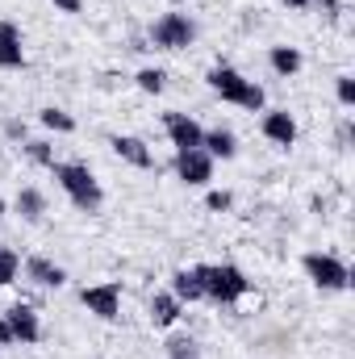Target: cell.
<instances>
[{"label": "cell", "instance_id": "obj_1", "mask_svg": "<svg viewBox=\"0 0 355 359\" xmlns=\"http://www.w3.org/2000/svg\"><path fill=\"white\" fill-rule=\"evenodd\" d=\"M196 280H201V292L209 297V301H217V305H234V301H243L247 292H251V280H247V271L234 268V264H196Z\"/></svg>", "mask_w": 355, "mask_h": 359}, {"label": "cell", "instance_id": "obj_2", "mask_svg": "<svg viewBox=\"0 0 355 359\" xmlns=\"http://www.w3.org/2000/svg\"><path fill=\"white\" fill-rule=\"evenodd\" d=\"M209 88L217 92L222 100H230V104H239V109H251V113H260L264 109V88L255 84V80H247L239 67H230V63H217L213 72H209Z\"/></svg>", "mask_w": 355, "mask_h": 359}, {"label": "cell", "instance_id": "obj_3", "mask_svg": "<svg viewBox=\"0 0 355 359\" xmlns=\"http://www.w3.org/2000/svg\"><path fill=\"white\" fill-rule=\"evenodd\" d=\"M55 180H59V188L67 192V201L80 209V213H96L100 205H105V192H100V184L92 176L84 163H55L51 168Z\"/></svg>", "mask_w": 355, "mask_h": 359}, {"label": "cell", "instance_id": "obj_4", "mask_svg": "<svg viewBox=\"0 0 355 359\" xmlns=\"http://www.w3.org/2000/svg\"><path fill=\"white\" fill-rule=\"evenodd\" d=\"M301 268H305V276H309V284L322 288V292H343V288L351 284L347 264H343L339 255H326V251H309V255L301 259Z\"/></svg>", "mask_w": 355, "mask_h": 359}, {"label": "cell", "instance_id": "obj_5", "mask_svg": "<svg viewBox=\"0 0 355 359\" xmlns=\"http://www.w3.org/2000/svg\"><path fill=\"white\" fill-rule=\"evenodd\" d=\"M151 42L159 50H188L196 42V21L188 13H163L155 25H151Z\"/></svg>", "mask_w": 355, "mask_h": 359}, {"label": "cell", "instance_id": "obj_6", "mask_svg": "<svg viewBox=\"0 0 355 359\" xmlns=\"http://www.w3.org/2000/svg\"><path fill=\"white\" fill-rule=\"evenodd\" d=\"M80 305L88 309L92 318H100V322H117V313H121V284L105 280V284L80 288Z\"/></svg>", "mask_w": 355, "mask_h": 359}, {"label": "cell", "instance_id": "obj_7", "mask_svg": "<svg viewBox=\"0 0 355 359\" xmlns=\"http://www.w3.org/2000/svg\"><path fill=\"white\" fill-rule=\"evenodd\" d=\"M4 322H8V330H13V339H17L21 347H34V343H42V322H38L34 305H25V301L8 305V309H4Z\"/></svg>", "mask_w": 355, "mask_h": 359}, {"label": "cell", "instance_id": "obj_8", "mask_svg": "<svg viewBox=\"0 0 355 359\" xmlns=\"http://www.w3.org/2000/svg\"><path fill=\"white\" fill-rule=\"evenodd\" d=\"M176 176L188 188H205L213 180V159L196 147V151H176Z\"/></svg>", "mask_w": 355, "mask_h": 359}, {"label": "cell", "instance_id": "obj_9", "mask_svg": "<svg viewBox=\"0 0 355 359\" xmlns=\"http://www.w3.org/2000/svg\"><path fill=\"white\" fill-rule=\"evenodd\" d=\"M109 147H113V155H117V159H126V163H130V168H138V172H151V168H155L151 147H147L142 138H134V134H113V138H109Z\"/></svg>", "mask_w": 355, "mask_h": 359}, {"label": "cell", "instance_id": "obj_10", "mask_svg": "<svg viewBox=\"0 0 355 359\" xmlns=\"http://www.w3.org/2000/svg\"><path fill=\"white\" fill-rule=\"evenodd\" d=\"M163 130H168V138H172L176 151H196L201 138H205V130H201L188 113H168V117H163Z\"/></svg>", "mask_w": 355, "mask_h": 359}, {"label": "cell", "instance_id": "obj_11", "mask_svg": "<svg viewBox=\"0 0 355 359\" xmlns=\"http://www.w3.org/2000/svg\"><path fill=\"white\" fill-rule=\"evenodd\" d=\"M260 130H264L267 142H276V147H293V142H297V121H293L288 109H267L264 121H260Z\"/></svg>", "mask_w": 355, "mask_h": 359}, {"label": "cell", "instance_id": "obj_12", "mask_svg": "<svg viewBox=\"0 0 355 359\" xmlns=\"http://www.w3.org/2000/svg\"><path fill=\"white\" fill-rule=\"evenodd\" d=\"M0 67L4 72H21L25 67V46H21V29L13 21L0 17Z\"/></svg>", "mask_w": 355, "mask_h": 359}, {"label": "cell", "instance_id": "obj_13", "mask_svg": "<svg viewBox=\"0 0 355 359\" xmlns=\"http://www.w3.org/2000/svg\"><path fill=\"white\" fill-rule=\"evenodd\" d=\"M25 276H29L38 288H63V284H67V271L59 268L55 259H46V255H29V259H25Z\"/></svg>", "mask_w": 355, "mask_h": 359}, {"label": "cell", "instance_id": "obj_14", "mask_svg": "<svg viewBox=\"0 0 355 359\" xmlns=\"http://www.w3.org/2000/svg\"><path fill=\"white\" fill-rule=\"evenodd\" d=\"M201 151L209 155V159H234L239 155V138L230 134V130H205V138H201Z\"/></svg>", "mask_w": 355, "mask_h": 359}, {"label": "cell", "instance_id": "obj_15", "mask_svg": "<svg viewBox=\"0 0 355 359\" xmlns=\"http://www.w3.org/2000/svg\"><path fill=\"white\" fill-rule=\"evenodd\" d=\"M180 313H184V305H180L172 292H155V297H151V322H155V326H163V330L176 326Z\"/></svg>", "mask_w": 355, "mask_h": 359}, {"label": "cell", "instance_id": "obj_16", "mask_svg": "<svg viewBox=\"0 0 355 359\" xmlns=\"http://www.w3.org/2000/svg\"><path fill=\"white\" fill-rule=\"evenodd\" d=\"M172 297H176L180 305H192V301L205 297V292H201V280H196L192 268H180L176 276H172Z\"/></svg>", "mask_w": 355, "mask_h": 359}, {"label": "cell", "instance_id": "obj_17", "mask_svg": "<svg viewBox=\"0 0 355 359\" xmlns=\"http://www.w3.org/2000/svg\"><path fill=\"white\" fill-rule=\"evenodd\" d=\"M267 63H272L276 76L288 80V76L301 72V50H297V46H272V50H267Z\"/></svg>", "mask_w": 355, "mask_h": 359}, {"label": "cell", "instance_id": "obj_18", "mask_svg": "<svg viewBox=\"0 0 355 359\" xmlns=\"http://www.w3.org/2000/svg\"><path fill=\"white\" fill-rule=\"evenodd\" d=\"M13 209H17L25 222H42V213H46V196H42L38 188H21L17 201H13Z\"/></svg>", "mask_w": 355, "mask_h": 359}, {"label": "cell", "instance_id": "obj_19", "mask_svg": "<svg viewBox=\"0 0 355 359\" xmlns=\"http://www.w3.org/2000/svg\"><path fill=\"white\" fill-rule=\"evenodd\" d=\"M134 84L147 92V96H159V92L168 88V72H163V67H142V72L134 76Z\"/></svg>", "mask_w": 355, "mask_h": 359}, {"label": "cell", "instance_id": "obj_20", "mask_svg": "<svg viewBox=\"0 0 355 359\" xmlns=\"http://www.w3.org/2000/svg\"><path fill=\"white\" fill-rule=\"evenodd\" d=\"M38 121H42L46 130H55V134H72V130H76V117H72V113H63V109H55V104H51V109H42V113H38Z\"/></svg>", "mask_w": 355, "mask_h": 359}, {"label": "cell", "instance_id": "obj_21", "mask_svg": "<svg viewBox=\"0 0 355 359\" xmlns=\"http://www.w3.org/2000/svg\"><path fill=\"white\" fill-rule=\"evenodd\" d=\"M17 271H21V259H17V251L0 247V288H8V284L17 280Z\"/></svg>", "mask_w": 355, "mask_h": 359}, {"label": "cell", "instance_id": "obj_22", "mask_svg": "<svg viewBox=\"0 0 355 359\" xmlns=\"http://www.w3.org/2000/svg\"><path fill=\"white\" fill-rule=\"evenodd\" d=\"M25 155H29L38 168H55V151H51V142H38V138H34V142H25Z\"/></svg>", "mask_w": 355, "mask_h": 359}, {"label": "cell", "instance_id": "obj_23", "mask_svg": "<svg viewBox=\"0 0 355 359\" xmlns=\"http://www.w3.org/2000/svg\"><path fill=\"white\" fill-rule=\"evenodd\" d=\"M335 96H339L343 109H355V76H339L335 80Z\"/></svg>", "mask_w": 355, "mask_h": 359}, {"label": "cell", "instance_id": "obj_24", "mask_svg": "<svg viewBox=\"0 0 355 359\" xmlns=\"http://www.w3.org/2000/svg\"><path fill=\"white\" fill-rule=\"evenodd\" d=\"M230 205H234V196H230L226 188H213V192L205 196V209H209V213H226Z\"/></svg>", "mask_w": 355, "mask_h": 359}, {"label": "cell", "instance_id": "obj_25", "mask_svg": "<svg viewBox=\"0 0 355 359\" xmlns=\"http://www.w3.org/2000/svg\"><path fill=\"white\" fill-rule=\"evenodd\" d=\"M168 355L172 359H192L196 355V343H192V339H172V343H168Z\"/></svg>", "mask_w": 355, "mask_h": 359}, {"label": "cell", "instance_id": "obj_26", "mask_svg": "<svg viewBox=\"0 0 355 359\" xmlns=\"http://www.w3.org/2000/svg\"><path fill=\"white\" fill-rule=\"evenodd\" d=\"M13 343H17V339H13V330H8V322H4V313H0V351L13 347Z\"/></svg>", "mask_w": 355, "mask_h": 359}, {"label": "cell", "instance_id": "obj_27", "mask_svg": "<svg viewBox=\"0 0 355 359\" xmlns=\"http://www.w3.org/2000/svg\"><path fill=\"white\" fill-rule=\"evenodd\" d=\"M51 4H55L59 13H80V8H84V0H51Z\"/></svg>", "mask_w": 355, "mask_h": 359}, {"label": "cell", "instance_id": "obj_28", "mask_svg": "<svg viewBox=\"0 0 355 359\" xmlns=\"http://www.w3.org/2000/svg\"><path fill=\"white\" fill-rule=\"evenodd\" d=\"M280 4H288V8H309L314 0H280Z\"/></svg>", "mask_w": 355, "mask_h": 359}, {"label": "cell", "instance_id": "obj_29", "mask_svg": "<svg viewBox=\"0 0 355 359\" xmlns=\"http://www.w3.org/2000/svg\"><path fill=\"white\" fill-rule=\"evenodd\" d=\"M4 209H8V205H4V201H0V217H4Z\"/></svg>", "mask_w": 355, "mask_h": 359}, {"label": "cell", "instance_id": "obj_30", "mask_svg": "<svg viewBox=\"0 0 355 359\" xmlns=\"http://www.w3.org/2000/svg\"><path fill=\"white\" fill-rule=\"evenodd\" d=\"M172 4H180V0H172Z\"/></svg>", "mask_w": 355, "mask_h": 359}]
</instances>
